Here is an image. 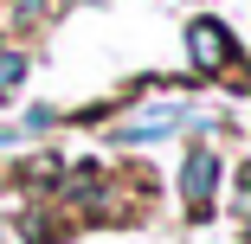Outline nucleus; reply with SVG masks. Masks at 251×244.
<instances>
[{
    "label": "nucleus",
    "instance_id": "1",
    "mask_svg": "<svg viewBox=\"0 0 251 244\" xmlns=\"http://www.w3.org/2000/svg\"><path fill=\"white\" fill-rule=\"evenodd\" d=\"M187 52H193V71H226V77H238V39L219 26V20H193L187 26Z\"/></svg>",
    "mask_w": 251,
    "mask_h": 244
},
{
    "label": "nucleus",
    "instance_id": "2",
    "mask_svg": "<svg viewBox=\"0 0 251 244\" xmlns=\"http://www.w3.org/2000/svg\"><path fill=\"white\" fill-rule=\"evenodd\" d=\"M180 193H187V212H193V219L213 212V193H219V155H213V148H193V155H187Z\"/></svg>",
    "mask_w": 251,
    "mask_h": 244
},
{
    "label": "nucleus",
    "instance_id": "3",
    "mask_svg": "<svg viewBox=\"0 0 251 244\" xmlns=\"http://www.w3.org/2000/svg\"><path fill=\"white\" fill-rule=\"evenodd\" d=\"M187 122V110H155V116H135V122H123L116 129V141H161L168 129H180Z\"/></svg>",
    "mask_w": 251,
    "mask_h": 244
},
{
    "label": "nucleus",
    "instance_id": "4",
    "mask_svg": "<svg viewBox=\"0 0 251 244\" xmlns=\"http://www.w3.org/2000/svg\"><path fill=\"white\" fill-rule=\"evenodd\" d=\"M20 77H26V52L20 45H0V90H20Z\"/></svg>",
    "mask_w": 251,
    "mask_h": 244
},
{
    "label": "nucleus",
    "instance_id": "5",
    "mask_svg": "<svg viewBox=\"0 0 251 244\" xmlns=\"http://www.w3.org/2000/svg\"><path fill=\"white\" fill-rule=\"evenodd\" d=\"M7 141H13V129H0V148H7Z\"/></svg>",
    "mask_w": 251,
    "mask_h": 244
}]
</instances>
